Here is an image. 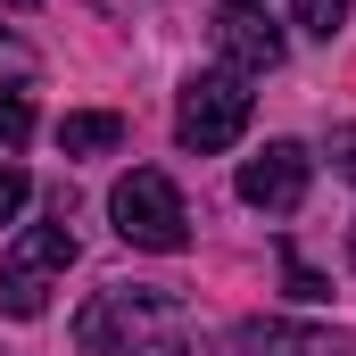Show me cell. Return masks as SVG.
<instances>
[{
  "instance_id": "1",
  "label": "cell",
  "mask_w": 356,
  "mask_h": 356,
  "mask_svg": "<svg viewBox=\"0 0 356 356\" xmlns=\"http://www.w3.org/2000/svg\"><path fill=\"white\" fill-rule=\"evenodd\" d=\"M83 356H191V323L166 290H99L75 315Z\"/></svg>"
},
{
  "instance_id": "2",
  "label": "cell",
  "mask_w": 356,
  "mask_h": 356,
  "mask_svg": "<svg viewBox=\"0 0 356 356\" xmlns=\"http://www.w3.org/2000/svg\"><path fill=\"white\" fill-rule=\"evenodd\" d=\"M67 266H75V224H67V216L25 224V232H17V249H8V266H0V315H17V323H25V315H42Z\"/></svg>"
},
{
  "instance_id": "3",
  "label": "cell",
  "mask_w": 356,
  "mask_h": 356,
  "mask_svg": "<svg viewBox=\"0 0 356 356\" xmlns=\"http://www.w3.org/2000/svg\"><path fill=\"white\" fill-rule=\"evenodd\" d=\"M108 216H116V232L133 241V249H158V257H175L182 241H191V207H182V191L158 166H133V175L108 191Z\"/></svg>"
},
{
  "instance_id": "4",
  "label": "cell",
  "mask_w": 356,
  "mask_h": 356,
  "mask_svg": "<svg viewBox=\"0 0 356 356\" xmlns=\"http://www.w3.org/2000/svg\"><path fill=\"white\" fill-rule=\"evenodd\" d=\"M249 133V75H232V67H216V75H191V91H182L175 108V141L182 149H232Z\"/></svg>"
},
{
  "instance_id": "5",
  "label": "cell",
  "mask_w": 356,
  "mask_h": 356,
  "mask_svg": "<svg viewBox=\"0 0 356 356\" xmlns=\"http://www.w3.org/2000/svg\"><path fill=\"white\" fill-rule=\"evenodd\" d=\"M307 182H315V158H307L298 141H266V149L241 166V199L266 207V216H290V207L307 199Z\"/></svg>"
},
{
  "instance_id": "6",
  "label": "cell",
  "mask_w": 356,
  "mask_h": 356,
  "mask_svg": "<svg viewBox=\"0 0 356 356\" xmlns=\"http://www.w3.org/2000/svg\"><path fill=\"white\" fill-rule=\"evenodd\" d=\"M216 50H224V67H232V75H273V67H282V33H273L257 8H224Z\"/></svg>"
},
{
  "instance_id": "7",
  "label": "cell",
  "mask_w": 356,
  "mask_h": 356,
  "mask_svg": "<svg viewBox=\"0 0 356 356\" xmlns=\"http://www.w3.org/2000/svg\"><path fill=\"white\" fill-rule=\"evenodd\" d=\"M224 356H340L332 332H315V323H282V315H257V323H241Z\"/></svg>"
},
{
  "instance_id": "8",
  "label": "cell",
  "mask_w": 356,
  "mask_h": 356,
  "mask_svg": "<svg viewBox=\"0 0 356 356\" xmlns=\"http://www.w3.org/2000/svg\"><path fill=\"white\" fill-rule=\"evenodd\" d=\"M124 141V116H67L58 124V149L67 158H99V149H116Z\"/></svg>"
},
{
  "instance_id": "9",
  "label": "cell",
  "mask_w": 356,
  "mask_h": 356,
  "mask_svg": "<svg viewBox=\"0 0 356 356\" xmlns=\"http://www.w3.org/2000/svg\"><path fill=\"white\" fill-rule=\"evenodd\" d=\"M298 25H307V33H323V42H332V33H340V25H348V0H298Z\"/></svg>"
},
{
  "instance_id": "10",
  "label": "cell",
  "mask_w": 356,
  "mask_h": 356,
  "mask_svg": "<svg viewBox=\"0 0 356 356\" xmlns=\"http://www.w3.org/2000/svg\"><path fill=\"white\" fill-rule=\"evenodd\" d=\"M33 133V108H25V91H0V149H17Z\"/></svg>"
},
{
  "instance_id": "11",
  "label": "cell",
  "mask_w": 356,
  "mask_h": 356,
  "mask_svg": "<svg viewBox=\"0 0 356 356\" xmlns=\"http://www.w3.org/2000/svg\"><path fill=\"white\" fill-rule=\"evenodd\" d=\"M33 199V182H25V166H0V224H17V207Z\"/></svg>"
},
{
  "instance_id": "12",
  "label": "cell",
  "mask_w": 356,
  "mask_h": 356,
  "mask_svg": "<svg viewBox=\"0 0 356 356\" xmlns=\"http://www.w3.org/2000/svg\"><path fill=\"white\" fill-rule=\"evenodd\" d=\"M332 175L356 182V124H332Z\"/></svg>"
},
{
  "instance_id": "13",
  "label": "cell",
  "mask_w": 356,
  "mask_h": 356,
  "mask_svg": "<svg viewBox=\"0 0 356 356\" xmlns=\"http://www.w3.org/2000/svg\"><path fill=\"white\" fill-rule=\"evenodd\" d=\"M290 298H332V290H323V273H315V266L290 257Z\"/></svg>"
},
{
  "instance_id": "14",
  "label": "cell",
  "mask_w": 356,
  "mask_h": 356,
  "mask_svg": "<svg viewBox=\"0 0 356 356\" xmlns=\"http://www.w3.org/2000/svg\"><path fill=\"white\" fill-rule=\"evenodd\" d=\"M0 75H33V50H25V42H8V33H0Z\"/></svg>"
},
{
  "instance_id": "15",
  "label": "cell",
  "mask_w": 356,
  "mask_h": 356,
  "mask_svg": "<svg viewBox=\"0 0 356 356\" xmlns=\"http://www.w3.org/2000/svg\"><path fill=\"white\" fill-rule=\"evenodd\" d=\"M224 8H257V0H224Z\"/></svg>"
},
{
  "instance_id": "16",
  "label": "cell",
  "mask_w": 356,
  "mask_h": 356,
  "mask_svg": "<svg viewBox=\"0 0 356 356\" xmlns=\"http://www.w3.org/2000/svg\"><path fill=\"white\" fill-rule=\"evenodd\" d=\"M0 8H33V0H0Z\"/></svg>"
},
{
  "instance_id": "17",
  "label": "cell",
  "mask_w": 356,
  "mask_h": 356,
  "mask_svg": "<svg viewBox=\"0 0 356 356\" xmlns=\"http://www.w3.org/2000/svg\"><path fill=\"white\" fill-rule=\"evenodd\" d=\"M348 266H356V232H348Z\"/></svg>"
}]
</instances>
